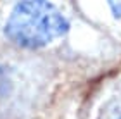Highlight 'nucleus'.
<instances>
[{
    "instance_id": "f257e3e1",
    "label": "nucleus",
    "mask_w": 121,
    "mask_h": 119,
    "mask_svg": "<svg viewBox=\"0 0 121 119\" xmlns=\"http://www.w3.org/2000/svg\"><path fill=\"white\" fill-rule=\"evenodd\" d=\"M68 31V21L48 0H24L9 16L5 33L24 48H40Z\"/></svg>"
},
{
    "instance_id": "f03ea898",
    "label": "nucleus",
    "mask_w": 121,
    "mask_h": 119,
    "mask_svg": "<svg viewBox=\"0 0 121 119\" xmlns=\"http://www.w3.org/2000/svg\"><path fill=\"white\" fill-rule=\"evenodd\" d=\"M118 119H121V116H119V117H118Z\"/></svg>"
}]
</instances>
